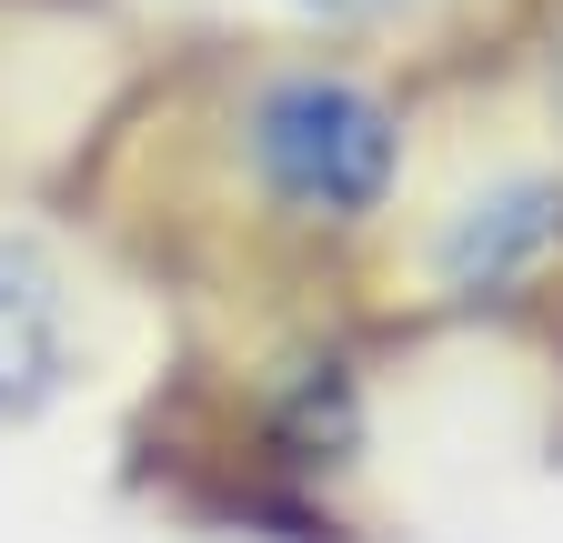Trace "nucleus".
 Wrapping results in <instances>:
<instances>
[{
    "instance_id": "nucleus-1",
    "label": "nucleus",
    "mask_w": 563,
    "mask_h": 543,
    "mask_svg": "<svg viewBox=\"0 0 563 543\" xmlns=\"http://www.w3.org/2000/svg\"><path fill=\"white\" fill-rule=\"evenodd\" d=\"M232 181L252 191V212L282 232H373L402 191V101L352 71V60H272V71L242 81L232 101Z\"/></svg>"
},
{
    "instance_id": "nucleus-2",
    "label": "nucleus",
    "mask_w": 563,
    "mask_h": 543,
    "mask_svg": "<svg viewBox=\"0 0 563 543\" xmlns=\"http://www.w3.org/2000/svg\"><path fill=\"white\" fill-rule=\"evenodd\" d=\"M563 252V171L543 162H483L463 171L412 232V282L433 302H514Z\"/></svg>"
},
{
    "instance_id": "nucleus-3",
    "label": "nucleus",
    "mask_w": 563,
    "mask_h": 543,
    "mask_svg": "<svg viewBox=\"0 0 563 543\" xmlns=\"http://www.w3.org/2000/svg\"><path fill=\"white\" fill-rule=\"evenodd\" d=\"M60 373H70V292L51 252L0 222V413H31Z\"/></svg>"
},
{
    "instance_id": "nucleus-4",
    "label": "nucleus",
    "mask_w": 563,
    "mask_h": 543,
    "mask_svg": "<svg viewBox=\"0 0 563 543\" xmlns=\"http://www.w3.org/2000/svg\"><path fill=\"white\" fill-rule=\"evenodd\" d=\"M272 11H292V21H312V31H373V21L422 11V0H272Z\"/></svg>"
},
{
    "instance_id": "nucleus-5",
    "label": "nucleus",
    "mask_w": 563,
    "mask_h": 543,
    "mask_svg": "<svg viewBox=\"0 0 563 543\" xmlns=\"http://www.w3.org/2000/svg\"><path fill=\"white\" fill-rule=\"evenodd\" d=\"M553 111H563V31H553Z\"/></svg>"
}]
</instances>
